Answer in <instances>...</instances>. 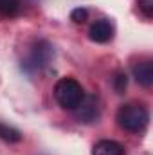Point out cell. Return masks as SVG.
<instances>
[{
	"mask_svg": "<svg viewBox=\"0 0 153 155\" xmlns=\"http://www.w3.org/2000/svg\"><path fill=\"white\" fill-rule=\"evenodd\" d=\"M54 58V49L47 40H38L34 43V47L31 49V54L27 56V60L24 61L25 71H40L43 67H47L50 63V60Z\"/></svg>",
	"mask_w": 153,
	"mask_h": 155,
	"instance_id": "3",
	"label": "cell"
},
{
	"mask_svg": "<svg viewBox=\"0 0 153 155\" xmlns=\"http://www.w3.org/2000/svg\"><path fill=\"white\" fill-rule=\"evenodd\" d=\"M0 139H2L4 143L15 144V143H20V141L24 139V135H22V132H20L18 128L9 126V124H5V123L0 121Z\"/></svg>",
	"mask_w": 153,
	"mask_h": 155,
	"instance_id": "8",
	"label": "cell"
},
{
	"mask_svg": "<svg viewBox=\"0 0 153 155\" xmlns=\"http://www.w3.org/2000/svg\"><path fill=\"white\" fill-rule=\"evenodd\" d=\"M112 85H114V88H115L117 94H122V92L126 90V85H128V78H126V74H124V72H117L115 78L112 79Z\"/></svg>",
	"mask_w": 153,
	"mask_h": 155,
	"instance_id": "10",
	"label": "cell"
},
{
	"mask_svg": "<svg viewBox=\"0 0 153 155\" xmlns=\"http://www.w3.org/2000/svg\"><path fill=\"white\" fill-rule=\"evenodd\" d=\"M114 33H115L114 24L110 20H106V18L96 20L90 25V29H88V36L96 43H106V41H110V40L114 38Z\"/></svg>",
	"mask_w": 153,
	"mask_h": 155,
	"instance_id": "5",
	"label": "cell"
},
{
	"mask_svg": "<svg viewBox=\"0 0 153 155\" xmlns=\"http://www.w3.org/2000/svg\"><path fill=\"white\" fill-rule=\"evenodd\" d=\"M115 121L124 132L141 134L146 130V126L150 123V114L139 103H126V105L119 107V110L115 114Z\"/></svg>",
	"mask_w": 153,
	"mask_h": 155,
	"instance_id": "1",
	"label": "cell"
},
{
	"mask_svg": "<svg viewBox=\"0 0 153 155\" xmlns=\"http://www.w3.org/2000/svg\"><path fill=\"white\" fill-rule=\"evenodd\" d=\"M0 15L5 18H15L20 15V0H0Z\"/></svg>",
	"mask_w": 153,
	"mask_h": 155,
	"instance_id": "9",
	"label": "cell"
},
{
	"mask_svg": "<svg viewBox=\"0 0 153 155\" xmlns=\"http://www.w3.org/2000/svg\"><path fill=\"white\" fill-rule=\"evenodd\" d=\"M132 72H133V78L139 85L150 88L153 85V63L151 60H144V61H137L133 63L132 67Z\"/></svg>",
	"mask_w": 153,
	"mask_h": 155,
	"instance_id": "6",
	"label": "cell"
},
{
	"mask_svg": "<svg viewBox=\"0 0 153 155\" xmlns=\"http://www.w3.org/2000/svg\"><path fill=\"white\" fill-rule=\"evenodd\" d=\"M83 96H85V90L81 83L74 78H61L54 85V97L58 105L65 110H74L81 103Z\"/></svg>",
	"mask_w": 153,
	"mask_h": 155,
	"instance_id": "2",
	"label": "cell"
},
{
	"mask_svg": "<svg viewBox=\"0 0 153 155\" xmlns=\"http://www.w3.org/2000/svg\"><path fill=\"white\" fill-rule=\"evenodd\" d=\"M139 4V9L142 11V15L146 18H151L153 16V0H137Z\"/></svg>",
	"mask_w": 153,
	"mask_h": 155,
	"instance_id": "12",
	"label": "cell"
},
{
	"mask_svg": "<svg viewBox=\"0 0 153 155\" xmlns=\"http://www.w3.org/2000/svg\"><path fill=\"white\" fill-rule=\"evenodd\" d=\"M86 18H88V11H86L85 7H76V9H72V13H70V20L76 22V24H83Z\"/></svg>",
	"mask_w": 153,
	"mask_h": 155,
	"instance_id": "11",
	"label": "cell"
},
{
	"mask_svg": "<svg viewBox=\"0 0 153 155\" xmlns=\"http://www.w3.org/2000/svg\"><path fill=\"white\" fill-rule=\"evenodd\" d=\"M92 155H126V152L121 143L112 141V139H103L94 144Z\"/></svg>",
	"mask_w": 153,
	"mask_h": 155,
	"instance_id": "7",
	"label": "cell"
},
{
	"mask_svg": "<svg viewBox=\"0 0 153 155\" xmlns=\"http://www.w3.org/2000/svg\"><path fill=\"white\" fill-rule=\"evenodd\" d=\"M74 114H76V119L79 123H97V119L101 116V107H99V99L97 96H83L81 103L74 108Z\"/></svg>",
	"mask_w": 153,
	"mask_h": 155,
	"instance_id": "4",
	"label": "cell"
}]
</instances>
